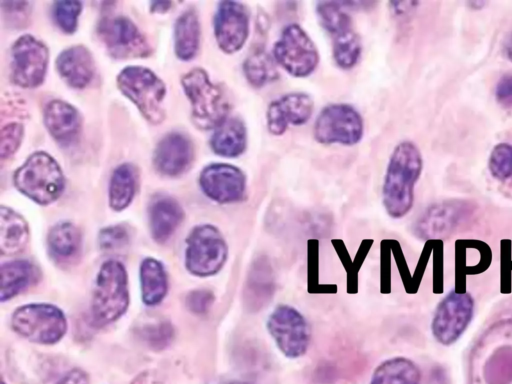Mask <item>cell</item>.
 Masks as SVG:
<instances>
[{"label":"cell","instance_id":"1","mask_svg":"<svg viewBox=\"0 0 512 384\" xmlns=\"http://www.w3.org/2000/svg\"><path fill=\"white\" fill-rule=\"evenodd\" d=\"M468 384H512V315L493 321L469 356Z\"/></svg>","mask_w":512,"mask_h":384},{"label":"cell","instance_id":"2","mask_svg":"<svg viewBox=\"0 0 512 384\" xmlns=\"http://www.w3.org/2000/svg\"><path fill=\"white\" fill-rule=\"evenodd\" d=\"M422 169L423 158L415 143L406 140L394 148L382 187L383 205L390 217L399 219L411 210Z\"/></svg>","mask_w":512,"mask_h":384},{"label":"cell","instance_id":"3","mask_svg":"<svg viewBox=\"0 0 512 384\" xmlns=\"http://www.w3.org/2000/svg\"><path fill=\"white\" fill-rule=\"evenodd\" d=\"M190 100L192 118L201 129H215L228 118L231 104L224 90L214 84L202 68L187 72L181 80Z\"/></svg>","mask_w":512,"mask_h":384},{"label":"cell","instance_id":"4","mask_svg":"<svg viewBox=\"0 0 512 384\" xmlns=\"http://www.w3.org/2000/svg\"><path fill=\"white\" fill-rule=\"evenodd\" d=\"M15 187L33 201L46 205L64 190V175L56 160L44 151L31 154L14 173Z\"/></svg>","mask_w":512,"mask_h":384},{"label":"cell","instance_id":"5","mask_svg":"<svg viewBox=\"0 0 512 384\" xmlns=\"http://www.w3.org/2000/svg\"><path fill=\"white\" fill-rule=\"evenodd\" d=\"M129 303L127 273L116 260H108L101 266L92 296V316L99 325L117 320Z\"/></svg>","mask_w":512,"mask_h":384},{"label":"cell","instance_id":"6","mask_svg":"<svg viewBox=\"0 0 512 384\" xmlns=\"http://www.w3.org/2000/svg\"><path fill=\"white\" fill-rule=\"evenodd\" d=\"M120 91L139 109L144 118L152 124L164 118L163 99L166 87L163 81L150 69L142 66L124 68L117 76Z\"/></svg>","mask_w":512,"mask_h":384},{"label":"cell","instance_id":"7","mask_svg":"<svg viewBox=\"0 0 512 384\" xmlns=\"http://www.w3.org/2000/svg\"><path fill=\"white\" fill-rule=\"evenodd\" d=\"M228 246L221 232L211 224L196 226L187 238L185 264L200 277L212 276L224 266Z\"/></svg>","mask_w":512,"mask_h":384},{"label":"cell","instance_id":"8","mask_svg":"<svg viewBox=\"0 0 512 384\" xmlns=\"http://www.w3.org/2000/svg\"><path fill=\"white\" fill-rule=\"evenodd\" d=\"M273 58L288 74L303 78L318 66L317 47L306 31L297 23L287 25L273 46Z\"/></svg>","mask_w":512,"mask_h":384},{"label":"cell","instance_id":"9","mask_svg":"<svg viewBox=\"0 0 512 384\" xmlns=\"http://www.w3.org/2000/svg\"><path fill=\"white\" fill-rule=\"evenodd\" d=\"M11 324L19 335L39 344L58 342L67 329L63 312L50 304L34 303L17 308Z\"/></svg>","mask_w":512,"mask_h":384},{"label":"cell","instance_id":"10","mask_svg":"<svg viewBox=\"0 0 512 384\" xmlns=\"http://www.w3.org/2000/svg\"><path fill=\"white\" fill-rule=\"evenodd\" d=\"M473 201L450 199L429 206L413 224V233L423 240H441L467 223L475 214Z\"/></svg>","mask_w":512,"mask_h":384},{"label":"cell","instance_id":"11","mask_svg":"<svg viewBox=\"0 0 512 384\" xmlns=\"http://www.w3.org/2000/svg\"><path fill=\"white\" fill-rule=\"evenodd\" d=\"M364 132L360 113L346 103H334L324 107L314 123L313 135L321 144H357Z\"/></svg>","mask_w":512,"mask_h":384},{"label":"cell","instance_id":"12","mask_svg":"<svg viewBox=\"0 0 512 384\" xmlns=\"http://www.w3.org/2000/svg\"><path fill=\"white\" fill-rule=\"evenodd\" d=\"M267 330L280 352L289 359L302 357L311 340L310 326L294 307L278 305L267 319Z\"/></svg>","mask_w":512,"mask_h":384},{"label":"cell","instance_id":"13","mask_svg":"<svg viewBox=\"0 0 512 384\" xmlns=\"http://www.w3.org/2000/svg\"><path fill=\"white\" fill-rule=\"evenodd\" d=\"M474 299L467 291H450L438 303L431 322L436 341L444 346L455 343L465 332L474 315Z\"/></svg>","mask_w":512,"mask_h":384},{"label":"cell","instance_id":"14","mask_svg":"<svg viewBox=\"0 0 512 384\" xmlns=\"http://www.w3.org/2000/svg\"><path fill=\"white\" fill-rule=\"evenodd\" d=\"M98 35L111 56L117 59L147 57L150 46L128 17L106 16L98 24Z\"/></svg>","mask_w":512,"mask_h":384},{"label":"cell","instance_id":"15","mask_svg":"<svg viewBox=\"0 0 512 384\" xmlns=\"http://www.w3.org/2000/svg\"><path fill=\"white\" fill-rule=\"evenodd\" d=\"M49 51L32 35L19 37L11 48V78L23 88L39 86L46 75Z\"/></svg>","mask_w":512,"mask_h":384},{"label":"cell","instance_id":"16","mask_svg":"<svg viewBox=\"0 0 512 384\" xmlns=\"http://www.w3.org/2000/svg\"><path fill=\"white\" fill-rule=\"evenodd\" d=\"M250 32V12L238 1H222L214 16V35L219 48L233 54L244 46Z\"/></svg>","mask_w":512,"mask_h":384},{"label":"cell","instance_id":"17","mask_svg":"<svg viewBox=\"0 0 512 384\" xmlns=\"http://www.w3.org/2000/svg\"><path fill=\"white\" fill-rule=\"evenodd\" d=\"M199 183L204 194L211 200L229 204L242 201L246 193L244 172L231 164L213 163L200 174Z\"/></svg>","mask_w":512,"mask_h":384},{"label":"cell","instance_id":"18","mask_svg":"<svg viewBox=\"0 0 512 384\" xmlns=\"http://www.w3.org/2000/svg\"><path fill=\"white\" fill-rule=\"evenodd\" d=\"M314 102L310 95L292 92L272 101L266 112L267 128L275 136L285 133L288 126L303 125L312 116Z\"/></svg>","mask_w":512,"mask_h":384},{"label":"cell","instance_id":"19","mask_svg":"<svg viewBox=\"0 0 512 384\" xmlns=\"http://www.w3.org/2000/svg\"><path fill=\"white\" fill-rule=\"evenodd\" d=\"M193 155V145L187 136L170 133L156 146L153 157L154 166L163 175L178 176L190 167Z\"/></svg>","mask_w":512,"mask_h":384},{"label":"cell","instance_id":"20","mask_svg":"<svg viewBox=\"0 0 512 384\" xmlns=\"http://www.w3.org/2000/svg\"><path fill=\"white\" fill-rule=\"evenodd\" d=\"M45 126L62 147L75 145L80 137L82 120L78 110L62 100H52L43 112Z\"/></svg>","mask_w":512,"mask_h":384},{"label":"cell","instance_id":"21","mask_svg":"<svg viewBox=\"0 0 512 384\" xmlns=\"http://www.w3.org/2000/svg\"><path fill=\"white\" fill-rule=\"evenodd\" d=\"M276 290L275 275L269 259L258 257L251 264L243 290L249 312L256 313L273 298Z\"/></svg>","mask_w":512,"mask_h":384},{"label":"cell","instance_id":"22","mask_svg":"<svg viewBox=\"0 0 512 384\" xmlns=\"http://www.w3.org/2000/svg\"><path fill=\"white\" fill-rule=\"evenodd\" d=\"M56 68L62 79L76 89L87 86L95 72L92 54L83 45L63 50L57 57Z\"/></svg>","mask_w":512,"mask_h":384},{"label":"cell","instance_id":"23","mask_svg":"<svg viewBox=\"0 0 512 384\" xmlns=\"http://www.w3.org/2000/svg\"><path fill=\"white\" fill-rule=\"evenodd\" d=\"M149 222L153 238L167 241L180 225L184 213L179 203L166 195L155 196L149 205Z\"/></svg>","mask_w":512,"mask_h":384},{"label":"cell","instance_id":"24","mask_svg":"<svg viewBox=\"0 0 512 384\" xmlns=\"http://www.w3.org/2000/svg\"><path fill=\"white\" fill-rule=\"evenodd\" d=\"M213 152L226 158L242 155L247 147V129L242 119L228 117L218 127L210 139Z\"/></svg>","mask_w":512,"mask_h":384},{"label":"cell","instance_id":"25","mask_svg":"<svg viewBox=\"0 0 512 384\" xmlns=\"http://www.w3.org/2000/svg\"><path fill=\"white\" fill-rule=\"evenodd\" d=\"M37 277V268L27 260L3 263L0 267V300L3 302L19 294L31 286Z\"/></svg>","mask_w":512,"mask_h":384},{"label":"cell","instance_id":"26","mask_svg":"<svg viewBox=\"0 0 512 384\" xmlns=\"http://www.w3.org/2000/svg\"><path fill=\"white\" fill-rule=\"evenodd\" d=\"M421 371L412 360L398 356L380 363L369 384H420Z\"/></svg>","mask_w":512,"mask_h":384},{"label":"cell","instance_id":"27","mask_svg":"<svg viewBox=\"0 0 512 384\" xmlns=\"http://www.w3.org/2000/svg\"><path fill=\"white\" fill-rule=\"evenodd\" d=\"M81 233L72 223L60 222L54 225L47 236L48 249L58 262H70L81 249Z\"/></svg>","mask_w":512,"mask_h":384},{"label":"cell","instance_id":"28","mask_svg":"<svg viewBox=\"0 0 512 384\" xmlns=\"http://www.w3.org/2000/svg\"><path fill=\"white\" fill-rule=\"evenodd\" d=\"M200 43V22L194 9L183 12L175 22L174 48L176 56L184 61L195 57Z\"/></svg>","mask_w":512,"mask_h":384},{"label":"cell","instance_id":"29","mask_svg":"<svg viewBox=\"0 0 512 384\" xmlns=\"http://www.w3.org/2000/svg\"><path fill=\"white\" fill-rule=\"evenodd\" d=\"M29 230L22 216L11 208H0V250L3 254H15L28 242Z\"/></svg>","mask_w":512,"mask_h":384},{"label":"cell","instance_id":"30","mask_svg":"<svg viewBox=\"0 0 512 384\" xmlns=\"http://www.w3.org/2000/svg\"><path fill=\"white\" fill-rule=\"evenodd\" d=\"M137 185V172L130 163L117 166L110 178L109 205L115 211L125 209L132 201Z\"/></svg>","mask_w":512,"mask_h":384},{"label":"cell","instance_id":"31","mask_svg":"<svg viewBox=\"0 0 512 384\" xmlns=\"http://www.w3.org/2000/svg\"><path fill=\"white\" fill-rule=\"evenodd\" d=\"M243 72L249 84L261 88L278 79L276 62L263 45L258 44L243 62Z\"/></svg>","mask_w":512,"mask_h":384},{"label":"cell","instance_id":"32","mask_svg":"<svg viewBox=\"0 0 512 384\" xmlns=\"http://www.w3.org/2000/svg\"><path fill=\"white\" fill-rule=\"evenodd\" d=\"M143 302L148 306L159 304L166 295L168 282L166 272L160 262L145 259L140 267Z\"/></svg>","mask_w":512,"mask_h":384},{"label":"cell","instance_id":"33","mask_svg":"<svg viewBox=\"0 0 512 384\" xmlns=\"http://www.w3.org/2000/svg\"><path fill=\"white\" fill-rule=\"evenodd\" d=\"M343 2L320 1L316 5V14L321 26L333 36L353 29L352 19L346 12Z\"/></svg>","mask_w":512,"mask_h":384},{"label":"cell","instance_id":"34","mask_svg":"<svg viewBox=\"0 0 512 384\" xmlns=\"http://www.w3.org/2000/svg\"><path fill=\"white\" fill-rule=\"evenodd\" d=\"M361 50V40L353 29L333 36L332 55L340 68L354 67L360 58Z\"/></svg>","mask_w":512,"mask_h":384},{"label":"cell","instance_id":"35","mask_svg":"<svg viewBox=\"0 0 512 384\" xmlns=\"http://www.w3.org/2000/svg\"><path fill=\"white\" fill-rule=\"evenodd\" d=\"M488 169L491 176L499 182L505 183L512 179V144L501 142L493 147Z\"/></svg>","mask_w":512,"mask_h":384},{"label":"cell","instance_id":"36","mask_svg":"<svg viewBox=\"0 0 512 384\" xmlns=\"http://www.w3.org/2000/svg\"><path fill=\"white\" fill-rule=\"evenodd\" d=\"M82 3L76 0H61L54 3L53 18L58 27L67 34H72L77 28L78 17Z\"/></svg>","mask_w":512,"mask_h":384},{"label":"cell","instance_id":"37","mask_svg":"<svg viewBox=\"0 0 512 384\" xmlns=\"http://www.w3.org/2000/svg\"><path fill=\"white\" fill-rule=\"evenodd\" d=\"M24 134L23 125L11 122L1 128L0 157L4 161L9 159L18 149Z\"/></svg>","mask_w":512,"mask_h":384},{"label":"cell","instance_id":"38","mask_svg":"<svg viewBox=\"0 0 512 384\" xmlns=\"http://www.w3.org/2000/svg\"><path fill=\"white\" fill-rule=\"evenodd\" d=\"M2 7L4 18L10 26L20 28L27 25L32 10L31 2L5 1L2 3Z\"/></svg>","mask_w":512,"mask_h":384},{"label":"cell","instance_id":"39","mask_svg":"<svg viewBox=\"0 0 512 384\" xmlns=\"http://www.w3.org/2000/svg\"><path fill=\"white\" fill-rule=\"evenodd\" d=\"M140 336L151 348L162 349L170 343L173 337V329L166 322L158 323L145 327Z\"/></svg>","mask_w":512,"mask_h":384},{"label":"cell","instance_id":"40","mask_svg":"<svg viewBox=\"0 0 512 384\" xmlns=\"http://www.w3.org/2000/svg\"><path fill=\"white\" fill-rule=\"evenodd\" d=\"M130 239V231L123 224L109 226L99 233V244L105 250L118 249L125 246Z\"/></svg>","mask_w":512,"mask_h":384},{"label":"cell","instance_id":"41","mask_svg":"<svg viewBox=\"0 0 512 384\" xmlns=\"http://www.w3.org/2000/svg\"><path fill=\"white\" fill-rule=\"evenodd\" d=\"M213 302V293L205 289L191 292L186 299L188 308L196 314L206 313L212 306Z\"/></svg>","mask_w":512,"mask_h":384},{"label":"cell","instance_id":"42","mask_svg":"<svg viewBox=\"0 0 512 384\" xmlns=\"http://www.w3.org/2000/svg\"><path fill=\"white\" fill-rule=\"evenodd\" d=\"M495 98L502 107L512 108V74H505L498 80Z\"/></svg>","mask_w":512,"mask_h":384},{"label":"cell","instance_id":"43","mask_svg":"<svg viewBox=\"0 0 512 384\" xmlns=\"http://www.w3.org/2000/svg\"><path fill=\"white\" fill-rule=\"evenodd\" d=\"M57 384H89L86 373L80 369L67 372Z\"/></svg>","mask_w":512,"mask_h":384},{"label":"cell","instance_id":"44","mask_svg":"<svg viewBox=\"0 0 512 384\" xmlns=\"http://www.w3.org/2000/svg\"><path fill=\"white\" fill-rule=\"evenodd\" d=\"M427 384H450L446 370L441 366L431 369Z\"/></svg>","mask_w":512,"mask_h":384},{"label":"cell","instance_id":"45","mask_svg":"<svg viewBox=\"0 0 512 384\" xmlns=\"http://www.w3.org/2000/svg\"><path fill=\"white\" fill-rule=\"evenodd\" d=\"M418 2L414 1H407V2H391V5H393L392 9L394 10L395 14L397 15H403L410 10H412Z\"/></svg>","mask_w":512,"mask_h":384},{"label":"cell","instance_id":"46","mask_svg":"<svg viewBox=\"0 0 512 384\" xmlns=\"http://www.w3.org/2000/svg\"><path fill=\"white\" fill-rule=\"evenodd\" d=\"M170 1H153L150 3L152 12L164 13L167 12L171 7Z\"/></svg>","mask_w":512,"mask_h":384},{"label":"cell","instance_id":"47","mask_svg":"<svg viewBox=\"0 0 512 384\" xmlns=\"http://www.w3.org/2000/svg\"><path fill=\"white\" fill-rule=\"evenodd\" d=\"M503 53L505 57L512 62V33L509 34L503 42Z\"/></svg>","mask_w":512,"mask_h":384},{"label":"cell","instance_id":"48","mask_svg":"<svg viewBox=\"0 0 512 384\" xmlns=\"http://www.w3.org/2000/svg\"><path fill=\"white\" fill-rule=\"evenodd\" d=\"M231 384H251V383H247V382H233Z\"/></svg>","mask_w":512,"mask_h":384},{"label":"cell","instance_id":"49","mask_svg":"<svg viewBox=\"0 0 512 384\" xmlns=\"http://www.w3.org/2000/svg\"><path fill=\"white\" fill-rule=\"evenodd\" d=\"M510 184H511V187H512V179L510 180Z\"/></svg>","mask_w":512,"mask_h":384},{"label":"cell","instance_id":"50","mask_svg":"<svg viewBox=\"0 0 512 384\" xmlns=\"http://www.w3.org/2000/svg\"><path fill=\"white\" fill-rule=\"evenodd\" d=\"M1 384H5V383L2 381Z\"/></svg>","mask_w":512,"mask_h":384}]
</instances>
